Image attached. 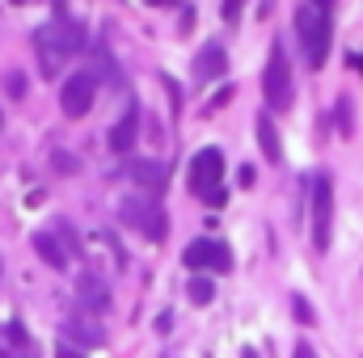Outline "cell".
Listing matches in <instances>:
<instances>
[{
    "mask_svg": "<svg viewBox=\"0 0 363 358\" xmlns=\"http://www.w3.org/2000/svg\"><path fill=\"white\" fill-rule=\"evenodd\" d=\"M296 38H300V55L308 68H321L330 59V42H334V17H330V4H300L296 17Z\"/></svg>",
    "mask_w": 363,
    "mask_h": 358,
    "instance_id": "1",
    "label": "cell"
},
{
    "mask_svg": "<svg viewBox=\"0 0 363 358\" xmlns=\"http://www.w3.org/2000/svg\"><path fill=\"white\" fill-rule=\"evenodd\" d=\"M81 42H85V34H81L77 21L55 17V21L38 25V30H34V55H38V68H43L47 76H55V72L64 68V59H72V55L81 51Z\"/></svg>",
    "mask_w": 363,
    "mask_h": 358,
    "instance_id": "2",
    "label": "cell"
},
{
    "mask_svg": "<svg viewBox=\"0 0 363 358\" xmlns=\"http://www.w3.org/2000/svg\"><path fill=\"white\" fill-rule=\"evenodd\" d=\"M262 97H267V105H271L274 114L291 110V101H296V81H291V59H287L283 42H274V47H271L267 72H262Z\"/></svg>",
    "mask_w": 363,
    "mask_h": 358,
    "instance_id": "3",
    "label": "cell"
},
{
    "mask_svg": "<svg viewBox=\"0 0 363 358\" xmlns=\"http://www.w3.org/2000/svg\"><path fill=\"white\" fill-rule=\"evenodd\" d=\"M220 181H224V152L220 148H203L190 161V194L203 198V202H211V207H220L224 202Z\"/></svg>",
    "mask_w": 363,
    "mask_h": 358,
    "instance_id": "4",
    "label": "cell"
},
{
    "mask_svg": "<svg viewBox=\"0 0 363 358\" xmlns=\"http://www.w3.org/2000/svg\"><path fill=\"white\" fill-rule=\"evenodd\" d=\"M118 219H123L127 228H135L140 236H148V241H165V236H169V219H165V211H161L152 198L127 194V198L118 202Z\"/></svg>",
    "mask_w": 363,
    "mask_h": 358,
    "instance_id": "5",
    "label": "cell"
},
{
    "mask_svg": "<svg viewBox=\"0 0 363 358\" xmlns=\"http://www.w3.org/2000/svg\"><path fill=\"white\" fill-rule=\"evenodd\" d=\"M330 236H334V181L330 173H317L313 178V249L325 253Z\"/></svg>",
    "mask_w": 363,
    "mask_h": 358,
    "instance_id": "6",
    "label": "cell"
},
{
    "mask_svg": "<svg viewBox=\"0 0 363 358\" xmlns=\"http://www.w3.org/2000/svg\"><path fill=\"white\" fill-rule=\"evenodd\" d=\"M182 262L190 270H216V274H224V270L233 266V253H228V245L224 241H207V236H199V241H190L186 249H182Z\"/></svg>",
    "mask_w": 363,
    "mask_h": 358,
    "instance_id": "7",
    "label": "cell"
},
{
    "mask_svg": "<svg viewBox=\"0 0 363 358\" xmlns=\"http://www.w3.org/2000/svg\"><path fill=\"white\" fill-rule=\"evenodd\" d=\"M93 97H97L93 72H72V76L60 85V110H64L68 118H85L89 105H93Z\"/></svg>",
    "mask_w": 363,
    "mask_h": 358,
    "instance_id": "8",
    "label": "cell"
},
{
    "mask_svg": "<svg viewBox=\"0 0 363 358\" xmlns=\"http://www.w3.org/2000/svg\"><path fill=\"white\" fill-rule=\"evenodd\" d=\"M64 337L77 342V346H106V329H101V321L89 316V312L64 316Z\"/></svg>",
    "mask_w": 363,
    "mask_h": 358,
    "instance_id": "9",
    "label": "cell"
},
{
    "mask_svg": "<svg viewBox=\"0 0 363 358\" xmlns=\"http://www.w3.org/2000/svg\"><path fill=\"white\" fill-rule=\"evenodd\" d=\"M224 68H228V55H224V47H220V42H207V47L194 55V81H199V85L220 81V76H224Z\"/></svg>",
    "mask_w": 363,
    "mask_h": 358,
    "instance_id": "10",
    "label": "cell"
},
{
    "mask_svg": "<svg viewBox=\"0 0 363 358\" xmlns=\"http://www.w3.org/2000/svg\"><path fill=\"white\" fill-rule=\"evenodd\" d=\"M77 299L89 308L93 316H97V312H106V308H110V287H106L97 274H77Z\"/></svg>",
    "mask_w": 363,
    "mask_h": 358,
    "instance_id": "11",
    "label": "cell"
},
{
    "mask_svg": "<svg viewBox=\"0 0 363 358\" xmlns=\"http://www.w3.org/2000/svg\"><path fill=\"white\" fill-rule=\"evenodd\" d=\"M135 139H140V114H135V105H131V110L110 127V152H131Z\"/></svg>",
    "mask_w": 363,
    "mask_h": 358,
    "instance_id": "12",
    "label": "cell"
},
{
    "mask_svg": "<svg viewBox=\"0 0 363 358\" xmlns=\"http://www.w3.org/2000/svg\"><path fill=\"white\" fill-rule=\"evenodd\" d=\"M165 178H169V173H165L161 161H131V181H140L144 190H152V194L165 190Z\"/></svg>",
    "mask_w": 363,
    "mask_h": 358,
    "instance_id": "13",
    "label": "cell"
},
{
    "mask_svg": "<svg viewBox=\"0 0 363 358\" xmlns=\"http://www.w3.org/2000/svg\"><path fill=\"white\" fill-rule=\"evenodd\" d=\"M34 249H38V258L47 262V266H55V270H64L68 266V253L60 249V241L51 236V232H34V241H30Z\"/></svg>",
    "mask_w": 363,
    "mask_h": 358,
    "instance_id": "14",
    "label": "cell"
},
{
    "mask_svg": "<svg viewBox=\"0 0 363 358\" xmlns=\"http://www.w3.org/2000/svg\"><path fill=\"white\" fill-rule=\"evenodd\" d=\"M258 144H262V152H267V161L279 165L283 161V148H279V131H274L271 114H258Z\"/></svg>",
    "mask_w": 363,
    "mask_h": 358,
    "instance_id": "15",
    "label": "cell"
},
{
    "mask_svg": "<svg viewBox=\"0 0 363 358\" xmlns=\"http://www.w3.org/2000/svg\"><path fill=\"white\" fill-rule=\"evenodd\" d=\"M186 295H190V304H211L216 282H211L207 274H194V278H190V287H186Z\"/></svg>",
    "mask_w": 363,
    "mask_h": 358,
    "instance_id": "16",
    "label": "cell"
},
{
    "mask_svg": "<svg viewBox=\"0 0 363 358\" xmlns=\"http://www.w3.org/2000/svg\"><path fill=\"white\" fill-rule=\"evenodd\" d=\"M291 312H296L300 325H313V321H317V316H313V304H308L304 295H291Z\"/></svg>",
    "mask_w": 363,
    "mask_h": 358,
    "instance_id": "17",
    "label": "cell"
},
{
    "mask_svg": "<svg viewBox=\"0 0 363 358\" xmlns=\"http://www.w3.org/2000/svg\"><path fill=\"white\" fill-rule=\"evenodd\" d=\"M338 122H342V135H351V101L347 97L338 101Z\"/></svg>",
    "mask_w": 363,
    "mask_h": 358,
    "instance_id": "18",
    "label": "cell"
},
{
    "mask_svg": "<svg viewBox=\"0 0 363 358\" xmlns=\"http://www.w3.org/2000/svg\"><path fill=\"white\" fill-rule=\"evenodd\" d=\"M291 358H317V350H313L308 342H300V346H296V354H291Z\"/></svg>",
    "mask_w": 363,
    "mask_h": 358,
    "instance_id": "19",
    "label": "cell"
},
{
    "mask_svg": "<svg viewBox=\"0 0 363 358\" xmlns=\"http://www.w3.org/2000/svg\"><path fill=\"white\" fill-rule=\"evenodd\" d=\"M55 358H85V354H81V350H72V346H60V350H55Z\"/></svg>",
    "mask_w": 363,
    "mask_h": 358,
    "instance_id": "20",
    "label": "cell"
},
{
    "mask_svg": "<svg viewBox=\"0 0 363 358\" xmlns=\"http://www.w3.org/2000/svg\"><path fill=\"white\" fill-rule=\"evenodd\" d=\"M355 68H359V72H363V55H359V59H355Z\"/></svg>",
    "mask_w": 363,
    "mask_h": 358,
    "instance_id": "21",
    "label": "cell"
},
{
    "mask_svg": "<svg viewBox=\"0 0 363 358\" xmlns=\"http://www.w3.org/2000/svg\"><path fill=\"white\" fill-rule=\"evenodd\" d=\"M0 358H4V350H0Z\"/></svg>",
    "mask_w": 363,
    "mask_h": 358,
    "instance_id": "22",
    "label": "cell"
}]
</instances>
